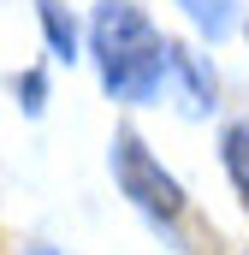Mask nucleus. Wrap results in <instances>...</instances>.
Listing matches in <instances>:
<instances>
[{
	"label": "nucleus",
	"mask_w": 249,
	"mask_h": 255,
	"mask_svg": "<svg viewBox=\"0 0 249 255\" xmlns=\"http://www.w3.org/2000/svg\"><path fill=\"white\" fill-rule=\"evenodd\" d=\"M95 54H101V77L119 101H148L172 65V42H160L154 24L130 0H107L95 12Z\"/></svg>",
	"instance_id": "nucleus-1"
},
{
	"label": "nucleus",
	"mask_w": 249,
	"mask_h": 255,
	"mask_svg": "<svg viewBox=\"0 0 249 255\" xmlns=\"http://www.w3.org/2000/svg\"><path fill=\"white\" fill-rule=\"evenodd\" d=\"M42 24H48V42H54L65 60H71V48H77V30H71V18H65L54 0H42Z\"/></svg>",
	"instance_id": "nucleus-6"
},
{
	"label": "nucleus",
	"mask_w": 249,
	"mask_h": 255,
	"mask_svg": "<svg viewBox=\"0 0 249 255\" xmlns=\"http://www.w3.org/2000/svg\"><path fill=\"white\" fill-rule=\"evenodd\" d=\"M172 65L184 71V83H190V107H214V71L196 60L190 48H172Z\"/></svg>",
	"instance_id": "nucleus-4"
},
{
	"label": "nucleus",
	"mask_w": 249,
	"mask_h": 255,
	"mask_svg": "<svg viewBox=\"0 0 249 255\" xmlns=\"http://www.w3.org/2000/svg\"><path fill=\"white\" fill-rule=\"evenodd\" d=\"M226 172H232V184H238V196H244V208H249V125L226 130Z\"/></svg>",
	"instance_id": "nucleus-5"
},
{
	"label": "nucleus",
	"mask_w": 249,
	"mask_h": 255,
	"mask_svg": "<svg viewBox=\"0 0 249 255\" xmlns=\"http://www.w3.org/2000/svg\"><path fill=\"white\" fill-rule=\"evenodd\" d=\"M113 172H119V190L130 196L154 226H172V220L184 214V190L172 184V172H160V160H154L130 130L113 136Z\"/></svg>",
	"instance_id": "nucleus-2"
},
{
	"label": "nucleus",
	"mask_w": 249,
	"mask_h": 255,
	"mask_svg": "<svg viewBox=\"0 0 249 255\" xmlns=\"http://www.w3.org/2000/svg\"><path fill=\"white\" fill-rule=\"evenodd\" d=\"M178 6L190 12L196 30H208V42H220V36L238 30V0H178Z\"/></svg>",
	"instance_id": "nucleus-3"
},
{
	"label": "nucleus",
	"mask_w": 249,
	"mask_h": 255,
	"mask_svg": "<svg viewBox=\"0 0 249 255\" xmlns=\"http://www.w3.org/2000/svg\"><path fill=\"white\" fill-rule=\"evenodd\" d=\"M24 107H30V113L42 107V77H24Z\"/></svg>",
	"instance_id": "nucleus-7"
}]
</instances>
